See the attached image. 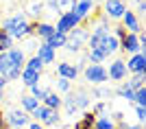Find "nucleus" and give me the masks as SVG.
Returning <instances> with one entry per match:
<instances>
[{"label": "nucleus", "instance_id": "nucleus-24", "mask_svg": "<svg viewBox=\"0 0 146 129\" xmlns=\"http://www.w3.org/2000/svg\"><path fill=\"white\" fill-rule=\"evenodd\" d=\"M42 105H46L48 110H57L59 112V107H61V96L57 92H48L46 94V98L42 101Z\"/></svg>", "mask_w": 146, "mask_h": 129}, {"label": "nucleus", "instance_id": "nucleus-29", "mask_svg": "<svg viewBox=\"0 0 146 129\" xmlns=\"http://www.w3.org/2000/svg\"><path fill=\"white\" fill-rule=\"evenodd\" d=\"M48 92H50L48 88L39 86V83H37V86H31V96H33V98H37V101H44Z\"/></svg>", "mask_w": 146, "mask_h": 129}, {"label": "nucleus", "instance_id": "nucleus-39", "mask_svg": "<svg viewBox=\"0 0 146 129\" xmlns=\"http://www.w3.org/2000/svg\"><path fill=\"white\" fill-rule=\"evenodd\" d=\"M0 129H9V123H7V118H5L2 112H0Z\"/></svg>", "mask_w": 146, "mask_h": 129}, {"label": "nucleus", "instance_id": "nucleus-28", "mask_svg": "<svg viewBox=\"0 0 146 129\" xmlns=\"http://www.w3.org/2000/svg\"><path fill=\"white\" fill-rule=\"evenodd\" d=\"M113 127H116V123L109 116H100L94 120V129H113Z\"/></svg>", "mask_w": 146, "mask_h": 129}, {"label": "nucleus", "instance_id": "nucleus-35", "mask_svg": "<svg viewBox=\"0 0 146 129\" xmlns=\"http://www.w3.org/2000/svg\"><path fill=\"white\" fill-rule=\"evenodd\" d=\"M111 94L113 92H111L109 88H94V90H92V96L94 98H109Z\"/></svg>", "mask_w": 146, "mask_h": 129}, {"label": "nucleus", "instance_id": "nucleus-49", "mask_svg": "<svg viewBox=\"0 0 146 129\" xmlns=\"http://www.w3.org/2000/svg\"><path fill=\"white\" fill-rule=\"evenodd\" d=\"M48 2H50V0H48Z\"/></svg>", "mask_w": 146, "mask_h": 129}, {"label": "nucleus", "instance_id": "nucleus-41", "mask_svg": "<svg viewBox=\"0 0 146 129\" xmlns=\"http://www.w3.org/2000/svg\"><path fill=\"white\" fill-rule=\"evenodd\" d=\"M29 129H46V127L39 125V123H29Z\"/></svg>", "mask_w": 146, "mask_h": 129}, {"label": "nucleus", "instance_id": "nucleus-42", "mask_svg": "<svg viewBox=\"0 0 146 129\" xmlns=\"http://www.w3.org/2000/svg\"><path fill=\"white\" fill-rule=\"evenodd\" d=\"M124 125V123H122ZM124 129H142V125H124Z\"/></svg>", "mask_w": 146, "mask_h": 129}, {"label": "nucleus", "instance_id": "nucleus-46", "mask_svg": "<svg viewBox=\"0 0 146 129\" xmlns=\"http://www.w3.org/2000/svg\"><path fill=\"white\" fill-rule=\"evenodd\" d=\"M131 2H135V5H137V2H142V0H131Z\"/></svg>", "mask_w": 146, "mask_h": 129}, {"label": "nucleus", "instance_id": "nucleus-14", "mask_svg": "<svg viewBox=\"0 0 146 129\" xmlns=\"http://www.w3.org/2000/svg\"><path fill=\"white\" fill-rule=\"evenodd\" d=\"M107 74H109L111 81H122L127 79V66H124V61L122 59H116V61L109 63V70H107Z\"/></svg>", "mask_w": 146, "mask_h": 129}, {"label": "nucleus", "instance_id": "nucleus-13", "mask_svg": "<svg viewBox=\"0 0 146 129\" xmlns=\"http://www.w3.org/2000/svg\"><path fill=\"white\" fill-rule=\"evenodd\" d=\"M31 26H33V33H31V35L39 37L44 42L55 33V24H50V22H31Z\"/></svg>", "mask_w": 146, "mask_h": 129}, {"label": "nucleus", "instance_id": "nucleus-45", "mask_svg": "<svg viewBox=\"0 0 146 129\" xmlns=\"http://www.w3.org/2000/svg\"><path fill=\"white\" fill-rule=\"evenodd\" d=\"M113 129H124V125H122V123H120V125H118V127H113Z\"/></svg>", "mask_w": 146, "mask_h": 129}, {"label": "nucleus", "instance_id": "nucleus-5", "mask_svg": "<svg viewBox=\"0 0 146 129\" xmlns=\"http://www.w3.org/2000/svg\"><path fill=\"white\" fill-rule=\"evenodd\" d=\"M29 116H33L37 123L44 125V127H46V125H48V127H50V125H57L61 120V118H59V112H57V110H48L46 105H37Z\"/></svg>", "mask_w": 146, "mask_h": 129}, {"label": "nucleus", "instance_id": "nucleus-15", "mask_svg": "<svg viewBox=\"0 0 146 129\" xmlns=\"http://www.w3.org/2000/svg\"><path fill=\"white\" fill-rule=\"evenodd\" d=\"M35 57L39 59V61L46 66V63H55V50L50 48L48 44H39V46H35Z\"/></svg>", "mask_w": 146, "mask_h": 129}, {"label": "nucleus", "instance_id": "nucleus-17", "mask_svg": "<svg viewBox=\"0 0 146 129\" xmlns=\"http://www.w3.org/2000/svg\"><path fill=\"white\" fill-rule=\"evenodd\" d=\"M100 48L105 50V55L109 57V55H113V53L120 48V42H118V37L113 35V33H107V35L103 37V42H100Z\"/></svg>", "mask_w": 146, "mask_h": 129}, {"label": "nucleus", "instance_id": "nucleus-43", "mask_svg": "<svg viewBox=\"0 0 146 129\" xmlns=\"http://www.w3.org/2000/svg\"><path fill=\"white\" fill-rule=\"evenodd\" d=\"M5 86H7V79L2 77V74H0V90H5Z\"/></svg>", "mask_w": 146, "mask_h": 129}, {"label": "nucleus", "instance_id": "nucleus-21", "mask_svg": "<svg viewBox=\"0 0 146 129\" xmlns=\"http://www.w3.org/2000/svg\"><path fill=\"white\" fill-rule=\"evenodd\" d=\"M124 86H127L131 92H137L140 88H146V72H142V74H133V77H131V79H129Z\"/></svg>", "mask_w": 146, "mask_h": 129}, {"label": "nucleus", "instance_id": "nucleus-34", "mask_svg": "<svg viewBox=\"0 0 146 129\" xmlns=\"http://www.w3.org/2000/svg\"><path fill=\"white\" fill-rule=\"evenodd\" d=\"M116 94H118L120 98H124V101H131V103H133V94H135V92H131V90H129L124 83H122V86L116 90Z\"/></svg>", "mask_w": 146, "mask_h": 129}, {"label": "nucleus", "instance_id": "nucleus-31", "mask_svg": "<svg viewBox=\"0 0 146 129\" xmlns=\"http://www.w3.org/2000/svg\"><path fill=\"white\" fill-rule=\"evenodd\" d=\"M13 48V39L7 35L2 29H0V53H5V50H11Z\"/></svg>", "mask_w": 146, "mask_h": 129}, {"label": "nucleus", "instance_id": "nucleus-38", "mask_svg": "<svg viewBox=\"0 0 146 129\" xmlns=\"http://www.w3.org/2000/svg\"><path fill=\"white\" fill-rule=\"evenodd\" d=\"M105 107H107L105 103H96V105H94V110H92V114L98 116V114H103V112H105Z\"/></svg>", "mask_w": 146, "mask_h": 129}, {"label": "nucleus", "instance_id": "nucleus-44", "mask_svg": "<svg viewBox=\"0 0 146 129\" xmlns=\"http://www.w3.org/2000/svg\"><path fill=\"white\" fill-rule=\"evenodd\" d=\"M2 98H5V90H0V101H2Z\"/></svg>", "mask_w": 146, "mask_h": 129}, {"label": "nucleus", "instance_id": "nucleus-20", "mask_svg": "<svg viewBox=\"0 0 146 129\" xmlns=\"http://www.w3.org/2000/svg\"><path fill=\"white\" fill-rule=\"evenodd\" d=\"M44 9H46V7H44L42 0H31V2H29V9H26V11H29L31 18H35V22H39V18L44 15ZM29 15H26V18H29Z\"/></svg>", "mask_w": 146, "mask_h": 129}, {"label": "nucleus", "instance_id": "nucleus-18", "mask_svg": "<svg viewBox=\"0 0 146 129\" xmlns=\"http://www.w3.org/2000/svg\"><path fill=\"white\" fill-rule=\"evenodd\" d=\"M92 11H94V2H92V0H76V9H74V13L79 15L81 22H83L85 18H90Z\"/></svg>", "mask_w": 146, "mask_h": 129}, {"label": "nucleus", "instance_id": "nucleus-48", "mask_svg": "<svg viewBox=\"0 0 146 129\" xmlns=\"http://www.w3.org/2000/svg\"><path fill=\"white\" fill-rule=\"evenodd\" d=\"M92 2H94V0H92Z\"/></svg>", "mask_w": 146, "mask_h": 129}, {"label": "nucleus", "instance_id": "nucleus-25", "mask_svg": "<svg viewBox=\"0 0 146 129\" xmlns=\"http://www.w3.org/2000/svg\"><path fill=\"white\" fill-rule=\"evenodd\" d=\"M94 120H96V116H94L92 112H85L83 118L74 123V129H94Z\"/></svg>", "mask_w": 146, "mask_h": 129}, {"label": "nucleus", "instance_id": "nucleus-10", "mask_svg": "<svg viewBox=\"0 0 146 129\" xmlns=\"http://www.w3.org/2000/svg\"><path fill=\"white\" fill-rule=\"evenodd\" d=\"M29 114H26L24 110H11L9 112V116H7V123H9V127H15V129H22L29 125Z\"/></svg>", "mask_w": 146, "mask_h": 129}, {"label": "nucleus", "instance_id": "nucleus-6", "mask_svg": "<svg viewBox=\"0 0 146 129\" xmlns=\"http://www.w3.org/2000/svg\"><path fill=\"white\" fill-rule=\"evenodd\" d=\"M79 24H81V20H79V15H76V13H63V15H59V18H57L55 31L68 35V33L72 31V29H76Z\"/></svg>", "mask_w": 146, "mask_h": 129}, {"label": "nucleus", "instance_id": "nucleus-12", "mask_svg": "<svg viewBox=\"0 0 146 129\" xmlns=\"http://www.w3.org/2000/svg\"><path fill=\"white\" fill-rule=\"evenodd\" d=\"M48 7L57 15H63V13H74L76 9V0H50Z\"/></svg>", "mask_w": 146, "mask_h": 129}, {"label": "nucleus", "instance_id": "nucleus-36", "mask_svg": "<svg viewBox=\"0 0 146 129\" xmlns=\"http://www.w3.org/2000/svg\"><path fill=\"white\" fill-rule=\"evenodd\" d=\"M57 90H59V92H70V90H72V83H70L68 79H61V77H59V81H57Z\"/></svg>", "mask_w": 146, "mask_h": 129}, {"label": "nucleus", "instance_id": "nucleus-16", "mask_svg": "<svg viewBox=\"0 0 146 129\" xmlns=\"http://www.w3.org/2000/svg\"><path fill=\"white\" fill-rule=\"evenodd\" d=\"M57 74H59L61 79H68V81H74L76 77H79V70H76V66L70 61H61L59 66H57Z\"/></svg>", "mask_w": 146, "mask_h": 129}, {"label": "nucleus", "instance_id": "nucleus-8", "mask_svg": "<svg viewBox=\"0 0 146 129\" xmlns=\"http://www.w3.org/2000/svg\"><path fill=\"white\" fill-rule=\"evenodd\" d=\"M120 48L129 55H137L142 53V42H140V35H133V33H127V35L120 39Z\"/></svg>", "mask_w": 146, "mask_h": 129}, {"label": "nucleus", "instance_id": "nucleus-1", "mask_svg": "<svg viewBox=\"0 0 146 129\" xmlns=\"http://www.w3.org/2000/svg\"><path fill=\"white\" fill-rule=\"evenodd\" d=\"M26 66V53L22 48H11L0 53V74L7 81L20 79V72Z\"/></svg>", "mask_w": 146, "mask_h": 129}, {"label": "nucleus", "instance_id": "nucleus-33", "mask_svg": "<svg viewBox=\"0 0 146 129\" xmlns=\"http://www.w3.org/2000/svg\"><path fill=\"white\" fill-rule=\"evenodd\" d=\"M133 103L140 105V107H146V88H140V90L133 94Z\"/></svg>", "mask_w": 146, "mask_h": 129}, {"label": "nucleus", "instance_id": "nucleus-9", "mask_svg": "<svg viewBox=\"0 0 146 129\" xmlns=\"http://www.w3.org/2000/svg\"><path fill=\"white\" fill-rule=\"evenodd\" d=\"M124 66H127V72H133V74L146 72V53L131 55V59H129V61H124Z\"/></svg>", "mask_w": 146, "mask_h": 129}, {"label": "nucleus", "instance_id": "nucleus-2", "mask_svg": "<svg viewBox=\"0 0 146 129\" xmlns=\"http://www.w3.org/2000/svg\"><path fill=\"white\" fill-rule=\"evenodd\" d=\"M11 39H26L33 33V26H31V20L26 18V13H15L11 18H5L2 26H0Z\"/></svg>", "mask_w": 146, "mask_h": 129}, {"label": "nucleus", "instance_id": "nucleus-3", "mask_svg": "<svg viewBox=\"0 0 146 129\" xmlns=\"http://www.w3.org/2000/svg\"><path fill=\"white\" fill-rule=\"evenodd\" d=\"M87 39H90V29H85V26H76V29H72V31L68 33V42L63 48L68 50V53H79L83 46H87Z\"/></svg>", "mask_w": 146, "mask_h": 129}, {"label": "nucleus", "instance_id": "nucleus-40", "mask_svg": "<svg viewBox=\"0 0 146 129\" xmlns=\"http://www.w3.org/2000/svg\"><path fill=\"white\" fill-rule=\"evenodd\" d=\"M137 11H140V15H144V13H146V0L137 2Z\"/></svg>", "mask_w": 146, "mask_h": 129}, {"label": "nucleus", "instance_id": "nucleus-30", "mask_svg": "<svg viewBox=\"0 0 146 129\" xmlns=\"http://www.w3.org/2000/svg\"><path fill=\"white\" fill-rule=\"evenodd\" d=\"M24 68H29V70H33V72H39V74L44 72V63L39 61V59H37L35 55L31 57V59H26V66H24Z\"/></svg>", "mask_w": 146, "mask_h": 129}, {"label": "nucleus", "instance_id": "nucleus-11", "mask_svg": "<svg viewBox=\"0 0 146 129\" xmlns=\"http://www.w3.org/2000/svg\"><path fill=\"white\" fill-rule=\"evenodd\" d=\"M122 26H124V31H129V33H133V35H140V31H142V26H140V20H137V15H135L133 11H124V15H122Z\"/></svg>", "mask_w": 146, "mask_h": 129}, {"label": "nucleus", "instance_id": "nucleus-26", "mask_svg": "<svg viewBox=\"0 0 146 129\" xmlns=\"http://www.w3.org/2000/svg\"><path fill=\"white\" fill-rule=\"evenodd\" d=\"M20 103H22V110H24L26 114H31V112H33V110L37 107V105H39V101H37V98H33L31 94H22Z\"/></svg>", "mask_w": 146, "mask_h": 129}, {"label": "nucleus", "instance_id": "nucleus-7", "mask_svg": "<svg viewBox=\"0 0 146 129\" xmlns=\"http://www.w3.org/2000/svg\"><path fill=\"white\" fill-rule=\"evenodd\" d=\"M127 11L124 0H105V18L109 20H120Z\"/></svg>", "mask_w": 146, "mask_h": 129}, {"label": "nucleus", "instance_id": "nucleus-37", "mask_svg": "<svg viewBox=\"0 0 146 129\" xmlns=\"http://www.w3.org/2000/svg\"><path fill=\"white\" fill-rule=\"evenodd\" d=\"M135 116L140 123H146V107H140V105H135Z\"/></svg>", "mask_w": 146, "mask_h": 129}, {"label": "nucleus", "instance_id": "nucleus-19", "mask_svg": "<svg viewBox=\"0 0 146 129\" xmlns=\"http://www.w3.org/2000/svg\"><path fill=\"white\" fill-rule=\"evenodd\" d=\"M20 79H22V83H24L26 88H31V86H37V83H39L42 74H39V72H33V70H29V68H24V70L20 72Z\"/></svg>", "mask_w": 146, "mask_h": 129}, {"label": "nucleus", "instance_id": "nucleus-22", "mask_svg": "<svg viewBox=\"0 0 146 129\" xmlns=\"http://www.w3.org/2000/svg\"><path fill=\"white\" fill-rule=\"evenodd\" d=\"M66 42H68V35H63V33H57V31H55L44 44H48L52 50H57V48H63V46H66Z\"/></svg>", "mask_w": 146, "mask_h": 129}, {"label": "nucleus", "instance_id": "nucleus-32", "mask_svg": "<svg viewBox=\"0 0 146 129\" xmlns=\"http://www.w3.org/2000/svg\"><path fill=\"white\" fill-rule=\"evenodd\" d=\"M61 105L66 107V112H68V116H72V114H76V105H74V101H72V94H68L66 98H61Z\"/></svg>", "mask_w": 146, "mask_h": 129}, {"label": "nucleus", "instance_id": "nucleus-47", "mask_svg": "<svg viewBox=\"0 0 146 129\" xmlns=\"http://www.w3.org/2000/svg\"><path fill=\"white\" fill-rule=\"evenodd\" d=\"M0 13H2V5H0Z\"/></svg>", "mask_w": 146, "mask_h": 129}, {"label": "nucleus", "instance_id": "nucleus-4", "mask_svg": "<svg viewBox=\"0 0 146 129\" xmlns=\"http://www.w3.org/2000/svg\"><path fill=\"white\" fill-rule=\"evenodd\" d=\"M83 74H85V81L92 86H103L109 81V74H107V68L103 63H87L83 68Z\"/></svg>", "mask_w": 146, "mask_h": 129}, {"label": "nucleus", "instance_id": "nucleus-23", "mask_svg": "<svg viewBox=\"0 0 146 129\" xmlns=\"http://www.w3.org/2000/svg\"><path fill=\"white\" fill-rule=\"evenodd\" d=\"M72 101H74V105H76V110H85L87 105H90V94H87L85 90H76V92L72 94Z\"/></svg>", "mask_w": 146, "mask_h": 129}, {"label": "nucleus", "instance_id": "nucleus-27", "mask_svg": "<svg viewBox=\"0 0 146 129\" xmlns=\"http://www.w3.org/2000/svg\"><path fill=\"white\" fill-rule=\"evenodd\" d=\"M107 59V55H105V50L103 48H90L87 50V61L90 63H100Z\"/></svg>", "mask_w": 146, "mask_h": 129}]
</instances>
